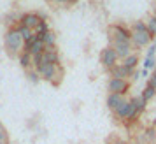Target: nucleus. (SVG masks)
I'll list each match as a JSON object with an SVG mask.
<instances>
[{
    "mask_svg": "<svg viewBox=\"0 0 156 144\" xmlns=\"http://www.w3.org/2000/svg\"><path fill=\"white\" fill-rule=\"evenodd\" d=\"M125 141H112V142H109V144H123Z\"/></svg>",
    "mask_w": 156,
    "mask_h": 144,
    "instance_id": "29",
    "label": "nucleus"
},
{
    "mask_svg": "<svg viewBox=\"0 0 156 144\" xmlns=\"http://www.w3.org/2000/svg\"><path fill=\"white\" fill-rule=\"evenodd\" d=\"M27 76H28V79L32 81V83H34V85H37V83H39V81L42 79V77H41V76H39V72H37L35 69H30V70H27Z\"/></svg>",
    "mask_w": 156,
    "mask_h": 144,
    "instance_id": "20",
    "label": "nucleus"
},
{
    "mask_svg": "<svg viewBox=\"0 0 156 144\" xmlns=\"http://www.w3.org/2000/svg\"><path fill=\"white\" fill-rule=\"evenodd\" d=\"M153 39L154 37L151 35L147 30L146 32H133L132 30V46L133 48H146L153 42Z\"/></svg>",
    "mask_w": 156,
    "mask_h": 144,
    "instance_id": "6",
    "label": "nucleus"
},
{
    "mask_svg": "<svg viewBox=\"0 0 156 144\" xmlns=\"http://www.w3.org/2000/svg\"><path fill=\"white\" fill-rule=\"evenodd\" d=\"M109 46L114 48V51H116V55H118L119 60H125L126 56H130V55H132V49H133L132 42H118V41H114V42H111Z\"/></svg>",
    "mask_w": 156,
    "mask_h": 144,
    "instance_id": "8",
    "label": "nucleus"
},
{
    "mask_svg": "<svg viewBox=\"0 0 156 144\" xmlns=\"http://www.w3.org/2000/svg\"><path fill=\"white\" fill-rule=\"evenodd\" d=\"M147 85H149V86H153L156 90V74H154V72H153V74L147 77Z\"/></svg>",
    "mask_w": 156,
    "mask_h": 144,
    "instance_id": "24",
    "label": "nucleus"
},
{
    "mask_svg": "<svg viewBox=\"0 0 156 144\" xmlns=\"http://www.w3.org/2000/svg\"><path fill=\"white\" fill-rule=\"evenodd\" d=\"M42 62H48V63H53V65H60V55H58L56 48H46L42 53Z\"/></svg>",
    "mask_w": 156,
    "mask_h": 144,
    "instance_id": "9",
    "label": "nucleus"
},
{
    "mask_svg": "<svg viewBox=\"0 0 156 144\" xmlns=\"http://www.w3.org/2000/svg\"><path fill=\"white\" fill-rule=\"evenodd\" d=\"M0 130H4V125H2V121H0Z\"/></svg>",
    "mask_w": 156,
    "mask_h": 144,
    "instance_id": "31",
    "label": "nucleus"
},
{
    "mask_svg": "<svg viewBox=\"0 0 156 144\" xmlns=\"http://www.w3.org/2000/svg\"><path fill=\"white\" fill-rule=\"evenodd\" d=\"M130 77H132V79H139V77H140V72L133 70V72H132V76H130Z\"/></svg>",
    "mask_w": 156,
    "mask_h": 144,
    "instance_id": "27",
    "label": "nucleus"
},
{
    "mask_svg": "<svg viewBox=\"0 0 156 144\" xmlns=\"http://www.w3.org/2000/svg\"><path fill=\"white\" fill-rule=\"evenodd\" d=\"M132 30H133V32H146V30H147V27H146V21H133V25H132Z\"/></svg>",
    "mask_w": 156,
    "mask_h": 144,
    "instance_id": "22",
    "label": "nucleus"
},
{
    "mask_svg": "<svg viewBox=\"0 0 156 144\" xmlns=\"http://www.w3.org/2000/svg\"><path fill=\"white\" fill-rule=\"evenodd\" d=\"M154 95H156V90L153 86H149V85H146V88L142 90V93H140V97L144 99L146 102H149L151 99H154Z\"/></svg>",
    "mask_w": 156,
    "mask_h": 144,
    "instance_id": "17",
    "label": "nucleus"
},
{
    "mask_svg": "<svg viewBox=\"0 0 156 144\" xmlns=\"http://www.w3.org/2000/svg\"><path fill=\"white\" fill-rule=\"evenodd\" d=\"M41 21H42V18H41L39 13H25V14H21V18H20V23L25 25V27L30 28V30H35Z\"/></svg>",
    "mask_w": 156,
    "mask_h": 144,
    "instance_id": "7",
    "label": "nucleus"
},
{
    "mask_svg": "<svg viewBox=\"0 0 156 144\" xmlns=\"http://www.w3.org/2000/svg\"><path fill=\"white\" fill-rule=\"evenodd\" d=\"M154 16H156V7H154Z\"/></svg>",
    "mask_w": 156,
    "mask_h": 144,
    "instance_id": "33",
    "label": "nucleus"
},
{
    "mask_svg": "<svg viewBox=\"0 0 156 144\" xmlns=\"http://www.w3.org/2000/svg\"><path fill=\"white\" fill-rule=\"evenodd\" d=\"M146 27H147V32L151 35H156V16H151L147 21H146Z\"/></svg>",
    "mask_w": 156,
    "mask_h": 144,
    "instance_id": "19",
    "label": "nucleus"
},
{
    "mask_svg": "<svg viewBox=\"0 0 156 144\" xmlns=\"http://www.w3.org/2000/svg\"><path fill=\"white\" fill-rule=\"evenodd\" d=\"M35 70L39 72V76H41L42 79L53 83L55 86H58L60 81H62V77H63V69H62V65H53V63H48V62H42L39 67H35Z\"/></svg>",
    "mask_w": 156,
    "mask_h": 144,
    "instance_id": "2",
    "label": "nucleus"
},
{
    "mask_svg": "<svg viewBox=\"0 0 156 144\" xmlns=\"http://www.w3.org/2000/svg\"><path fill=\"white\" fill-rule=\"evenodd\" d=\"M153 127H154V128H156V118H154V120H153Z\"/></svg>",
    "mask_w": 156,
    "mask_h": 144,
    "instance_id": "30",
    "label": "nucleus"
},
{
    "mask_svg": "<svg viewBox=\"0 0 156 144\" xmlns=\"http://www.w3.org/2000/svg\"><path fill=\"white\" fill-rule=\"evenodd\" d=\"M146 137H147L149 142H154L156 144V128H154V127H149V128L146 130Z\"/></svg>",
    "mask_w": 156,
    "mask_h": 144,
    "instance_id": "21",
    "label": "nucleus"
},
{
    "mask_svg": "<svg viewBox=\"0 0 156 144\" xmlns=\"http://www.w3.org/2000/svg\"><path fill=\"white\" fill-rule=\"evenodd\" d=\"M34 32H35V35L37 37H42V35H46V34H48V32H49V25H48V21H41L39 23V27H37L35 30H34Z\"/></svg>",
    "mask_w": 156,
    "mask_h": 144,
    "instance_id": "18",
    "label": "nucleus"
},
{
    "mask_svg": "<svg viewBox=\"0 0 156 144\" xmlns=\"http://www.w3.org/2000/svg\"><path fill=\"white\" fill-rule=\"evenodd\" d=\"M156 56V41L151 46H149V49H147V55H146V58H154Z\"/></svg>",
    "mask_w": 156,
    "mask_h": 144,
    "instance_id": "23",
    "label": "nucleus"
},
{
    "mask_svg": "<svg viewBox=\"0 0 156 144\" xmlns=\"http://www.w3.org/2000/svg\"><path fill=\"white\" fill-rule=\"evenodd\" d=\"M58 4H76L77 0H56Z\"/></svg>",
    "mask_w": 156,
    "mask_h": 144,
    "instance_id": "26",
    "label": "nucleus"
},
{
    "mask_svg": "<svg viewBox=\"0 0 156 144\" xmlns=\"http://www.w3.org/2000/svg\"><path fill=\"white\" fill-rule=\"evenodd\" d=\"M109 41L114 42H132V28H128L123 23H116L109 27Z\"/></svg>",
    "mask_w": 156,
    "mask_h": 144,
    "instance_id": "3",
    "label": "nucleus"
},
{
    "mask_svg": "<svg viewBox=\"0 0 156 144\" xmlns=\"http://www.w3.org/2000/svg\"><path fill=\"white\" fill-rule=\"evenodd\" d=\"M154 74H156V67H154Z\"/></svg>",
    "mask_w": 156,
    "mask_h": 144,
    "instance_id": "34",
    "label": "nucleus"
},
{
    "mask_svg": "<svg viewBox=\"0 0 156 144\" xmlns=\"http://www.w3.org/2000/svg\"><path fill=\"white\" fill-rule=\"evenodd\" d=\"M41 39H42V42H44V46H46V48H55V44H56V35H55L51 30L46 34V35L41 37Z\"/></svg>",
    "mask_w": 156,
    "mask_h": 144,
    "instance_id": "16",
    "label": "nucleus"
},
{
    "mask_svg": "<svg viewBox=\"0 0 156 144\" xmlns=\"http://www.w3.org/2000/svg\"><path fill=\"white\" fill-rule=\"evenodd\" d=\"M4 44H5L7 55L11 58L20 56L23 53V48H25V41H23V37L20 35V32L16 30V27L7 28L5 35H4Z\"/></svg>",
    "mask_w": 156,
    "mask_h": 144,
    "instance_id": "1",
    "label": "nucleus"
},
{
    "mask_svg": "<svg viewBox=\"0 0 156 144\" xmlns=\"http://www.w3.org/2000/svg\"><path fill=\"white\" fill-rule=\"evenodd\" d=\"M0 142H9V135H7V132H5V128L0 130Z\"/></svg>",
    "mask_w": 156,
    "mask_h": 144,
    "instance_id": "25",
    "label": "nucleus"
},
{
    "mask_svg": "<svg viewBox=\"0 0 156 144\" xmlns=\"http://www.w3.org/2000/svg\"><path fill=\"white\" fill-rule=\"evenodd\" d=\"M140 76H142V77H147V76H149V70H147V69H142Z\"/></svg>",
    "mask_w": 156,
    "mask_h": 144,
    "instance_id": "28",
    "label": "nucleus"
},
{
    "mask_svg": "<svg viewBox=\"0 0 156 144\" xmlns=\"http://www.w3.org/2000/svg\"><path fill=\"white\" fill-rule=\"evenodd\" d=\"M16 30L20 32V35L23 37V41H25V42H28L30 39H34V37H35V32H34V30H30V28H27V27L21 25V23H18V25H16Z\"/></svg>",
    "mask_w": 156,
    "mask_h": 144,
    "instance_id": "13",
    "label": "nucleus"
},
{
    "mask_svg": "<svg viewBox=\"0 0 156 144\" xmlns=\"http://www.w3.org/2000/svg\"><path fill=\"white\" fill-rule=\"evenodd\" d=\"M118 55H116V51H114V48H111V46H107V48H104L102 49V53H100V62H102V65L105 67L107 70H111L114 65H118Z\"/></svg>",
    "mask_w": 156,
    "mask_h": 144,
    "instance_id": "4",
    "label": "nucleus"
},
{
    "mask_svg": "<svg viewBox=\"0 0 156 144\" xmlns=\"http://www.w3.org/2000/svg\"><path fill=\"white\" fill-rule=\"evenodd\" d=\"M121 63L125 65L128 70H135V69H137V65H139V55H137V53H132V55L126 56Z\"/></svg>",
    "mask_w": 156,
    "mask_h": 144,
    "instance_id": "15",
    "label": "nucleus"
},
{
    "mask_svg": "<svg viewBox=\"0 0 156 144\" xmlns=\"http://www.w3.org/2000/svg\"><path fill=\"white\" fill-rule=\"evenodd\" d=\"M130 104L133 106V109L139 113V114L144 113V111H146V106H147V102L144 100L140 95H139V97H132V99H130Z\"/></svg>",
    "mask_w": 156,
    "mask_h": 144,
    "instance_id": "14",
    "label": "nucleus"
},
{
    "mask_svg": "<svg viewBox=\"0 0 156 144\" xmlns=\"http://www.w3.org/2000/svg\"><path fill=\"white\" fill-rule=\"evenodd\" d=\"M18 60H20V65H21L25 70H30V69H34V56H32L30 53L23 51L21 55L18 56Z\"/></svg>",
    "mask_w": 156,
    "mask_h": 144,
    "instance_id": "12",
    "label": "nucleus"
},
{
    "mask_svg": "<svg viewBox=\"0 0 156 144\" xmlns=\"http://www.w3.org/2000/svg\"><path fill=\"white\" fill-rule=\"evenodd\" d=\"M130 88L128 79H119V77H111L107 83V90L109 93H118V95H125Z\"/></svg>",
    "mask_w": 156,
    "mask_h": 144,
    "instance_id": "5",
    "label": "nucleus"
},
{
    "mask_svg": "<svg viewBox=\"0 0 156 144\" xmlns=\"http://www.w3.org/2000/svg\"><path fill=\"white\" fill-rule=\"evenodd\" d=\"M126 100V99H125V95H118V93H109L107 95V107L111 109V111H116V109L119 107L121 104H123V102Z\"/></svg>",
    "mask_w": 156,
    "mask_h": 144,
    "instance_id": "11",
    "label": "nucleus"
},
{
    "mask_svg": "<svg viewBox=\"0 0 156 144\" xmlns=\"http://www.w3.org/2000/svg\"><path fill=\"white\" fill-rule=\"evenodd\" d=\"M0 144H9V142H0Z\"/></svg>",
    "mask_w": 156,
    "mask_h": 144,
    "instance_id": "32",
    "label": "nucleus"
},
{
    "mask_svg": "<svg viewBox=\"0 0 156 144\" xmlns=\"http://www.w3.org/2000/svg\"><path fill=\"white\" fill-rule=\"evenodd\" d=\"M132 72H133V70H128L123 63H118V65H114L112 69H111V77L126 79V77H130V76H132Z\"/></svg>",
    "mask_w": 156,
    "mask_h": 144,
    "instance_id": "10",
    "label": "nucleus"
}]
</instances>
